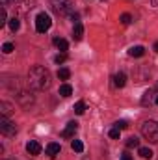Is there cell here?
<instances>
[{"label": "cell", "instance_id": "25", "mask_svg": "<svg viewBox=\"0 0 158 160\" xmlns=\"http://www.w3.org/2000/svg\"><path fill=\"white\" fill-rule=\"evenodd\" d=\"M65 60H67V54H65V52H60V54H58V56L54 58V62H56L58 65H60V63H63Z\"/></svg>", "mask_w": 158, "mask_h": 160}, {"label": "cell", "instance_id": "30", "mask_svg": "<svg viewBox=\"0 0 158 160\" xmlns=\"http://www.w3.org/2000/svg\"><path fill=\"white\" fill-rule=\"evenodd\" d=\"M155 52H158V41L155 43Z\"/></svg>", "mask_w": 158, "mask_h": 160}, {"label": "cell", "instance_id": "5", "mask_svg": "<svg viewBox=\"0 0 158 160\" xmlns=\"http://www.w3.org/2000/svg\"><path fill=\"white\" fill-rule=\"evenodd\" d=\"M50 26H52V21H50V17H48L47 13H39V15L36 17V30H37L39 34H45Z\"/></svg>", "mask_w": 158, "mask_h": 160}, {"label": "cell", "instance_id": "1", "mask_svg": "<svg viewBox=\"0 0 158 160\" xmlns=\"http://www.w3.org/2000/svg\"><path fill=\"white\" fill-rule=\"evenodd\" d=\"M28 84L34 88V89H48L50 84H52V77L48 73V69L41 67V65H34L30 71H28Z\"/></svg>", "mask_w": 158, "mask_h": 160}, {"label": "cell", "instance_id": "23", "mask_svg": "<svg viewBox=\"0 0 158 160\" xmlns=\"http://www.w3.org/2000/svg\"><path fill=\"white\" fill-rule=\"evenodd\" d=\"M19 26H21L19 19H9V30H11V32H17V30H19Z\"/></svg>", "mask_w": 158, "mask_h": 160}, {"label": "cell", "instance_id": "14", "mask_svg": "<svg viewBox=\"0 0 158 160\" xmlns=\"http://www.w3.org/2000/svg\"><path fill=\"white\" fill-rule=\"evenodd\" d=\"M54 45H56L58 50H62V52H65V50L69 48V43L65 39H62V38H56V39H54Z\"/></svg>", "mask_w": 158, "mask_h": 160}, {"label": "cell", "instance_id": "6", "mask_svg": "<svg viewBox=\"0 0 158 160\" xmlns=\"http://www.w3.org/2000/svg\"><path fill=\"white\" fill-rule=\"evenodd\" d=\"M77 130H78V123H77V121H69L67 127L62 130V138H73Z\"/></svg>", "mask_w": 158, "mask_h": 160}, {"label": "cell", "instance_id": "21", "mask_svg": "<svg viewBox=\"0 0 158 160\" xmlns=\"http://www.w3.org/2000/svg\"><path fill=\"white\" fill-rule=\"evenodd\" d=\"M71 147H73V151H77V153H82V151H84V143H82L80 140H75V142L71 143Z\"/></svg>", "mask_w": 158, "mask_h": 160}, {"label": "cell", "instance_id": "7", "mask_svg": "<svg viewBox=\"0 0 158 160\" xmlns=\"http://www.w3.org/2000/svg\"><path fill=\"white\" fill-rule=\"evenodd\" d=\"M17 99H19V102H21L22 106H28V104L34 102V97H32V93H28V91H19Z\"/></svg>", "mask_w": 158, "mask_h": 160}, {"label": "cell", "instance_id": "22", "mask_svg": "<svg viewBox=\"0 0 158 160\" xmlns=\"http://www.w3.org/2000/svg\"><path fill=\"white\" fill-rule=\"evenodd\" d=\"M119 21H121V22H123V24H125V26H128V24H130V22H132V15H130V13H123V15H121V19H119Z\"/></svg>", "mask_w": 158, "mask_h": 160}, {"label": "cell", "instance_id": "20", "mask_svg": "<svg viewBox=\"0 0 158 160\" xmlns=\"http://www.w3.org/2000/svg\"><path fill=\"white\" fill-rule=\"evenodd\" d=\"M126 147H128V149H132V147H140V140H138L136 136L128 138V140H126Z\"/></svg>", "mask_w": 158, "mask_h": 160}, {"label": "cell", "instance_id": "2", "mask_svg": "<svg viewBox=\"0 0 158 160\" xmlns=\"http://www.w3.org/2000/svg\"><path fill=\"white\" fill-rule=\"evenodd\" d=\"M50 8H52L54 13H58L62 17H67V15L73 13L75 4H73V0H50Z\"/></svg>", "mask_w": 158, "mask_h": 160}, {"label": "cell", "instance_id": "12", "mask_svg": "<svg viewBox=\"0 0 158 160\" xmlns=\"http://www.w3.org/2000/svg\"><path fill=\"white\" fill-rule=\"evenodd\" d=\"M82 36H84V26H82L80 22H77L75 28H73V38H75V41H80Z\"/></svg>", "mask_w": 158, "mask_h": 160}, {"label": "cell", "instance_id": "29", "mask_svg": "<svg viewBox=\"0 0 158 160\" xmlns=\"http://www.w3.org/2000/svg\"><path fill=\"white\" fill-rule=\"evenodd\" d=\"M121 160H132V157H130L128 153H123V155H121Z\"/></svg>", "mask_w": 158, "mask_h": 160}, {"label": "cell", "instance_id": "17", "mask_svg": "<svg viewBox=\"0 0 158 160\" xmlns=\"http://www.w3.org/2000/svg\"><path fill=\"white\" fill-rule=\"evenodd\" d=\"M69 77H71V71H69L67 67H62V69L58 71V78L60 80H69Z\"/></svg>", "mask_w": 158, "mask_h": 160}, {"label": "cell", "instance_id": "33", "mask_svg": "<svg viewBox=\"0 0 158 160\" xmlns=\"http://www.w3.org/2000/svg\"><path fill=\"white\" fill-rule=\"evenodd\" d=\"M156 88H158V82H156Z\"/></svg>", "mask_w": 158, "mask_h": 160}, {"label": "cell", "instance_id": "28", "mask_svg": "<svg viewBox=\"0 0 158 160\" xmlns=\"http://www.w3.org/2000/svg\"><path fill=\"white\" fill-rule=\"evenodd\" d=\"M119 134H121V130H119V128H116V127L110 130V138H112V140H119Z\"/></svg>", "mask_w": 158, "mask_h": 160}, {"label": "cell", "instance_id": "24", "mask_svg": "<svg viewBox=\"0 0 158 160\" xmlns=\"http://www.w3.org/2000/svg\"><path fill=\"white\" fill-rule=\"evenodd\" d=\"M13 48H15V47H13L11 43H4V45H2V52H4V54H11Z\"/></svg>", "mask_w": 158, "mask_h": 160}, {"label": "cell", "instance_id": "16", "mask_svg": "<svg viewBox=\"0 0 158 160\" xmlns=\"http://www.w3.org/2000/svg\"><path fill=\"white\" fill-rule=\"evenodd\" d=\"M71 93H73V88H71L69 84H62V86H60V95H62V97H69Z\"/></svg>", "mask_w": 158, "mask_h": 160}, {"label": "cell", "instance_id": "9", "mask_svg": "<svg viewBox=\"0 0 158 160\" xmlns=\"http://www.w3.org/2000/svg\"><path fill=\"white\" fill-rule=\"evenodd\" d=\"M60 151H62V147H60V143H56V142H52V143H48V145H47V155H48L50 158L58 157V155H60Z\"/></svg>", "mask_w": 158, "mask_h": 160}, {"label": "cell", "instance_id": "10", "mask_svg": "<svg viewBox=\"0 0 158 160\" xmlns=\"http://www.w3.org/2000/svg\"><path fill=\"white\" fill-rule=\"evenodd\" d=\"M153 99H155V91H153V89H147V91L143 93V97H141V106H151Z\"/></svg>", "mask_w": 158, "mask_h": 160}, {"label": "cell", "instance_id": "31", "mask_svg": "<svg viewBox=\"0 0 158 160\" xmlns=\"http://www.w3.org/2000/svg\"><path fill=\"white\" fill-rule=\"evenodd\" d=\"M6 2H15V0H6Z\"/></svg>", "mask_w": 158, "mask_h": 160}, {"label": "cell", "instance_id": "32", "mask_svg": "<svg viewBox=\"0 0 158 160\" xmlns=\"http://www.w3.org/2000/svg\"><path fill=\"white\" fill-rule=\"evenodd\" d=\"M156 104H158V97H156Z\"/></svg>", "mask_w": 158, "mask_h": 160}, {"label": "cell", "instance_id": "18", "mask_svg": "<svg viewBox=\"0 0 158 160\" xmlns=\"http://www.w3.org/2000/svg\"><path fill=\"white\" fill-rule=\"evenodd\" d=\"M84 112H86V102H84V101H78V102L75 104V114H77V116H82Z\"/></svg>", "mask_w": 158, "mask_h": 160}, {"label": "cell", "instance_id": "19", "mask_svg": "<svg viewBox=\"0 0 158 160\" xmlns=\"http://www.w3.org/2000/svg\"><path fill=\"white\" fill-rule=\"evenodd\" d=\"M0 112H2V116H7V114H11V104H7V102H0Z\"/></svg>", "mask_w": 158, "mask_h": 160}, {"label": "cell", "instance_id": "26", "mask_svg": "<svg viewBox=\"0 0 158 160\" xmlns=\"http://www.w3.org/2000/svg\"><path fill=\"white\" fill-rule=\"evenodd\" d=\"M114 127H116V128H119V130H125V128L128 127V123H126L125 119H121V121H116V123H114Z\"/></svg>", "mask_w": 158, "mask_h": 160}, {"label": "cell", "instance_id": "4", "mask_svg": "<svg viewBox=\"0 0 158 160\" xmlns=\"http://www.w3.org/2000/svg\"><path fill=\"white\" fill-rule=\"evenodd\" d=\"M0 132H2L4 136H7V138H11V136L17 134V127H15V123L7 119V116H2V118H0Z\"/></svg>", "mask_w": 158, "mask_h": 160}, {"label": "cell", "instance_id": "8", "mask_svg": "<svg viewBox=\"0 0 158 160\" xmlns=\"http://www.w3.org/2000/svg\"><path fill=\"white\" fill-rule=\"evenodd\" d=\"M26 151L30 153V155H39L41 153V145H39V142H36V140H30L28 143H26Z\"/></svg>", "mask_w": 158, "mask_h": 160}, {"label": "cell", "instance_id": "27", "mask_svg": "<svg viewBox=\"0 0 158 160\" xmlns=\"http://www.w3.org/2000/svg\"><path fill=\"white\" fill-rule=\"evenodd\" d=\"M6 19H7V15H6V8H2V9H0V26L7 22Z\"/></svg>", "mask_w": 158, "mask_h": 160}, {"label": "cell", "instance_id": "15", "mask_svg": "<svg viewBox=\"0 0 158 160\" xmlns=\"http://www.w3.org/2000/svg\"><path fill=\"white\" fill-rule=\"evenodd\" d=\"M138 153H140V157H141V158H145V160L153 158V151H151L149 147H140V149H138Z\"/></svg>", "mask_w": 158, "mask_h": 160}, {"label": "cell", "instance_id": "3", "mask_svg": "<svg viewBox=\"0 0 158 160\" xmlns=\"http://www.w3.org/2000/svg\"><path fill=\"white\" fill-rule=\"evenodd\" d=\"M141 134L151 143H158V121H143L141 123Z\"/></svg>", "mask_w": 158, "mask_h": 160}, {"label": "cell", "instance_id": "13", "mask_svg": "<svg viewBox=\"0 0 158 160\" xmlns=\"http://www.w3.org/2000/svg\"><path fill=\"white\" fill-rule=\"evenodd\" d=\"M114 84H116L117 88H125V84H126V75H125V73H117V75L114 77Z\"/></svg>", "mask_w": 158, "mask_h": 160}, {"label": "cell", "instance_id": "11", "mask_svg": "<svg viewBox=\"0 0 158 160\" xmlns=\"http://www.w3.org/2000/svg\"><path fill=\"white\" fill-rule=\"evenodd\" d=\"M143 54H145V48L140 47V45H138V47H132V48L128 50V56H132V58H141Z\"/></svg>", "mask_w": 158, "mask_h": 160}]
</instances>
